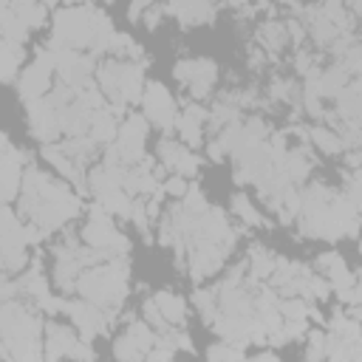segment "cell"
Returning a JSON list of instances; mask_svg holds the SVG:
<instances>
[{"label":"cell","mask_w":362,"mask_h":362,"mask_svg":"<svg viewBox=\"0 0 362 362\" xmlns=\"http://www.w3.org/2000/svg\"><path fill=\"white\" fill-rule=\"evenodd\" d=\"M249 257H252V280H260V277H269L274 272V257L263 249V246H252L249 249Z\"/></svg>","instance_id":"5bb4252c"},{"label":"cell","mask_w":362,"mask_h":362,"mask_svg":"<svg viewBox=\"0 0 362 362\" xmlns=\"http://www.w3.org/2000/svg\"><path fill=\"white\" fill-rule=\"evenodd\" d=\"M232 209L240 215V221H243V223H252V226L263 223V218L257 215V209L252 206V201H249L246 195H235V198H232Z\"/></svg>","instance_id":"e0dca14e"},{"label":"cell","mask_w":362,"mask_h":362,"mask_svg":"<svg viewBox=\"0 0 362 362\" xmlns=\"http://www.w3.org/2000/svg\"><path fill=\"white\" fill-rule=\"evenodd\" d=\"M90 139L93 141H110L113 133H116V119H113V110H96L90 113Z\"/></svg>","instance_id":"8fae6325"},{"label":"cell","mask_w":362,"mask_h":362,"mask_svg":"<svg viewBox=\"0 0 362 362\" xmlns=\"http://www.w3.org/2000/svg\"><path fill=\"white\" fill-rule=\"evenodd\" d=\"M113 354H116V359L119 362H141L144 359V354L127 339V337H122V339H116V345H113Z\"/></svg>","instance_id":"7402d4cb"},{"label":"cell","mask_w":362,"mask_h":362,"mask_svg":"<svg viewBox=\"0 0 362 362\" xmlns=\"http://www.w3.org/2000/svg\"><path fill=\"white\" fill-rule=\"evenodd\" d=\"M28 124L37 139L51 141L59 133V110L48 99H34L28 102Z\"/></svg>","instance_id":"277c9868"},{"label":"cell","mask_w":362,"mask_h":362,"mask_svg":"<svg viewBox=\"0 0 362 362\" xmlns=\"http://www.w3.org/2000/svg\"><path fill=\"white\" fill-rule=\"evenodd\" d=\"M187 189H189V184H187L181 175H170L167 184H164V192H170V195H175V198H181Z\"/></svg>","instance_id":"484cf974"},{"label":"cell","mask_w":362,"mask_h":362,"mask_svg":"<svg viewBox=\"0 0 362 362\" xmlns=\"http://www.w3.org/2000/svg\"><path fill=\"white\" fill-rule=\"evenodd\" d=\"M167 11L178 14V20L187 23V25H192V23H204V20L212 17V6H209V3H178V6H170Z\"/></svg>","instance_id":"4fadbf2b"},{"label":"cell","mask_w":362,"mask_h":362,"mask_svg":"<svg viewBox=\"0 0 362 362\" xmlns=\"http://www.w3.org/2000/svg\"><path fill=\"white\" fill-rule=\"evenodd\" d=\"M195 305L204 314V320L212 325V320L218 317V303H215V291H195Z\"/></svg>","instance_id":"ffe728a7"},{"label":"cell","mask_w":362,"mask_h":362,"mask_svg":"<svg viewBox=\"0 0 362 362\" xmlns=\"http://www.w3.org/2000/svg\"><path fill=\"white\" fill-rule=\"evenodd\" d=\"M280 314L286 317V322H300L308 317V305H305V300H283Z\"/></svg>","instance_id":"44dd1931"},{"label":"cell","mask_w":362,"mask_h":362,"mask_svg":"<svg viewBox=\"0 0 362 362\" xmlns=\"http://www.w3.org/2000/svg\"><path fill=\"white\" fill-rule=\"evenodd\" d=\"M187 215H204L206 212V198H204V192L198 189V187H189L187 192H184V206H181Z\"/></svg>","instance_id":"d6986e66"},{"label":"cell","mask_w":362,"mask_h":362,"mask_svg":"<svg viewBox=\"0 0 362 362\" xmlns=\"http://www.w3.org/2000/svg\"><path fill=\"white\" fill-rule=\"evenodd\" d=\"M68 356H74V359H79V362H93V348H90V342H76L74 348H71V354Z\"/></svg>","instance_id":"4316f807"},{"label":"cell","mask_w":362,"mask_h":362,"mask_svg":"<svg viewBox=\"0 0 362 362\" xmlns=\"http://www.w3.org/2000/svg\"><path fill=\"white\" fill-rule=\"evenodd\" d=\"M158 156L164 158V167L175 170L181 178H184V175H192V173L198 170V158H195L189 150H184L181 144H175L173 139H164V141L158 144Z\"/></svg>","instance_id":"8992f818"},{"label":"cell","mask_w":362,"mask_h":362,"mask_svg":"<svg viewBox=\"0 0 362 362\" xmlns=\"http://www.w3.org/2000/svg\"><path fill=\"white\" fill-rule=\"evenodd\" d=\"M339 297H342L345 303L356 305V303H359V288H356V283H354V286H348V288H339Z\"/></svg>","instance_id":"83f0119b"},{"label":"cell","mask_w":362,"mask_h":362,"mask_svg":"<svg viewBox=\"0 0 362 362\" xmlns=\"http://www.w3.org/2000/svg\"><path fill=\"white\" fill-rule=\"evenodd\" d=\"M54 68H57V65H54V54L45 51V48H40V51H37V62L28 65L25 74H23V79H20V96H23L25 102L42 99V93L48 90V76H51Z\"/></svg>","instance_id":"7a4b0ae2"},{"label":"cell","mask_w":362,"mask_h":362,"mask_svg":"<svg viewBox=\"0 0 362 362\" xmlns=\"http://www.w3.org/2000/svg\"><path fill=\"white\" fill-rule=\"evenodd\" d=\"M209 158H212V161H221V158H223V150L218 147V141L209 144Z\"/></svg>","instance_id":"f1b7e54d"},{"label":"cell","mask_w":362,"mask_h":362,"mask_svg":"<svg viewBox=\"0 0 362 362\" xmlns=\"http://www.w3.org/2000/svg\"><path fill=\"white\" fill-rule=\"evenodd\" d=\"M127 339H130L141 354H147V351L156 345V337H153V331H150L147 322H130V328H127Z\"/></svg>","instance_id":"2e32d148"},{"label":"cell","mask_w":362,"mask_h":362,"mask_svg":"<svg viewBox=\"0 0 362 362\" xmlns=\"http://www.w3.org/2000/svg\"><path fill=\"white\" fill-rule=\"evenodd\" d=\"M153 300H156V305H158L164 322H175V325L184 322V300H181V297H175L173 291H158Z\"/></svg>","instance_id":"30bf717a"},{"label":"cell","mask_w":362,"mask_h":362,"mask_svg":"<svg viewBox=\"0 0 362 362\" xmlns=\"http://www.w3.org/2000/svg\"><path fill=\"white\" fill-rule=\"evenodd\" d=\"M345 82H348L345 68L342 65H334V68H328L325 74L317 76V96H337L345 88Z\"/></svg>","instance_id":"9c48e42d"},{"label":"cell","mask_w":362,"mask_h":362,"mask_svg":"<svg viewBox=\"0 0 362 362\" xmlns=\"http://www.w3.org/2000/svg\"><path fill=\"white\" fill-rule=\"evenodd\" d=\"M144 8H147L144 3H136V6H130V20H139V17L144 14Z\"/></svg>","instance_id":"f546056e"},{"label":"cell","mask_w":362,"mask_h":362,"mask_svg":"<svg viewBox=\"0 0 362 362\" xmlns=\"http://www.w3.org/2000/svg\"><path fill=\"white\" fill-rule=\"evenodd\" d=\"M144 317H147V325H153V328H158L161 334H167V322H164V317H161L156 300H147V303H144Z\"/></svg>","instance_id":"d4e9b609"},{"label":"cell","mask_w":362,"mask_h":362,"mask_svg":"<svg viewBox=\"0 0 362 362\" xmlns=\"http://www.w3.org/2000/svg\"><path fill=\"white\" fill-rule=\"evenodd\" d=\"M79 339L65 328V325H48L45 328V362H57L59 356H68L71 348L76 345Z\"/></svg>","instance_id":"52a82bcc"},{"label":"cell","mask_w":362,"mask_h":362,"mask_svg":"<svg viewBox=\"0 0 362 362\" xmlns=\"http://www.w3.org/2000/svg\"><path fill=\"white\" fill-rule=\"evenodd\" d=\"M42 156L62 173V175H68V178H74L76 184H82V173L74 167V161H71V156L62 150V147H54V144H45L42 147Z\"/></svg>","instance_id":"7c38bea8"},{"label":"cell","mask_w":362,"mask_h":362,"mask_svg":"<svg viewBox=\"0 0 362 362\" xmlns=\"http://www.w3.org/2000/svg\"><path fill=\"white\" fill-rule=\"evenodd\" d=\"M25 161V153H17L14 147H6V153L0 156V204L11 201L17 195V187L23 181L20 167Z\"/></svg>","instance_id":"5b68a950"},{"label":"cell","mask_w":362,"mask_h":362,"mask_svg":"<svg viewBox=\"0 0 362 362\" xmlns=\"http://www.w3.org/2000/svg\"><path fill=\"white\" fill-rule=\"evenodd\" d=\"M11 11L25 28L42 25V20H45V6H40V3H17V6H11Z\"/></svg>","instance_id":"9a60e30c"},{"label":"cell","mask_w":362,"mask_h":362,"mask_svg":"<svg viewBox=\"0 0 362 362\" xmlns=\"http://www.w3.org/2000/svg\"><path fill=\"white\" fill-rule=\"evenodd\" d=\"M206 119V110L198 107V105H189L181 119H175V130L181 133V139L189 144V147H198L201 144V122Z\"/></svg>","instance_id":"ba28073f"},{"label":"cell","mask_w":362,"mask_h":362,"mask_svg":"<svg viewBox=\"0 0 362 362\" xmlns=\"http://www.w3.org/2000/svg\"><path fill=\"white\" fill-rule=\"evenodd\" d=\"M173 74H175L178 82H187L195 96H206L215 76H218V68H215L212 59H184V62L175 65Z\"/></svg>","instance_id":"3957f363"},{"label":"cell","mask_w":362,"mask_h":362,"mask_svg":"<svg viewBox=\"0 0 362 362\" xmlns=\"http://www.w3.org/2000/svg\"><path fill=\"white\" fill-rule=\"evenodd\" d=\"M255 362H280V359H277V356H272V354H263V356H257Z\"/></svg>","instance_id":"4dcf8cb0"},{"label":"cell","mask_w":362,"mask_h":362,"mask_svg":"<svg viewBox=\"0 0 362 362\" xmlns=\"http://www.w3.org/2000/svg\"><path fill=\"white\" fill-rule=\"evenodd\" d=\"M260 37L266 40V45L280 48V45L286 42V28H283L280 23H266V25H263V31H260Z\"/></svg>","instance_id":"cb8c5ba5"},{"label":"cell","mask_w":362,"mask_h":362,"mask_svg":"<svg viewBox=\"0 0 362 362\" xmlns=\"http://www.w3.org/2000/svg\"><path fill=\"white\" fill-rule=\"evenodd\" d=\"M325 334L322 331H311L308 334V354H305V362H320L325 356Z\"/></svg>","instance_id":"603a6c76"},{"label":"cell","mask_w":362,"mask_h":362,"mask_svg":"<svg viewBox=\"0 0 362 362\" xmlns=\"http://www.w3.org/2000/svg\"><path fill=\"white\" fill-rule=\"evenodd\" d=\"M311 139H314V144L322 147L325 153H337V150H342L339 136L331 133V130H325V127H314V130H311Z\"/></svg>","instance_id":"ac0fdd59"},{"label":"cell","mask_w":362,"mask_h":362,"mask_svg":"<svg viewBox=\"0 0 362 362\" xmlns=\"http://www.w3.org/2000/svg\"><path fill=\"white\" fill-rule=\"evenodd\" d=\"M141 102H144V113L153 124H158L161 130H173L175 127V105H173V96L164 85L158 82H150L147 90L141 93Z\"/></svg>","instance_id":"6da1fadb"}]
</instances>
